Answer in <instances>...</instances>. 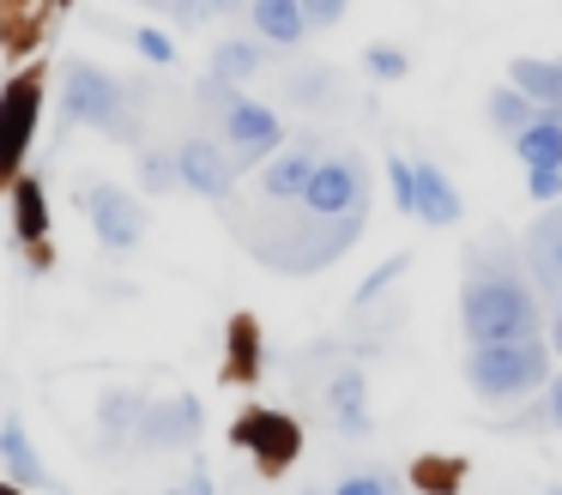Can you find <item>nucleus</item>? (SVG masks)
Instances as JSON below:
<instances>
[{"label": "nucleus", "mask_w": 562, "mask_h": 495, "mask_svg": "<svg viewBox=\"0 0 562 495\" xmlns=\"http://www.w3.org/2000/svg\"><path fill=\"white\" fill-rule=\"evenodd\" d=\"M13 217H19V236L25 241H43L49 236V212H43V188L31 176H19V188H13Z\"/></svg>", "instance_id": "22"}, {"label": "nucleus", "mask_w": 562, "mask_h": 495, "mask_svg": "<svg viewBox=\"0 0 562 495\" xmlns=\"http://www.w3.org/2000/svg\"><path fill=\"white\" fill-rule=\"evenodd\" d=\"M218 133H224V145H231V157L243 169L260 164V157H272V151H279V139H284L279 115H272L267 103H255V97H236V103L218 115Z\"/></svg>", "instance_id": "7"}, {"label": "nucleus", "mask_w": 562, "mask_h": 495, "mask_svg": "<svg viewBox=\"0 0 562 495\" xmlns=\"http://www.w3.org/2000/svg\"><path fill=\"white\" fill-rule=\"evenodd\" d=\"M544 345H550V350H557V357H562V308H557V314H550V320H544Z\"/></svg>", "instance_id": "36"}, {"label": "nucleus", "mask_w": 562, "mask_h": 495, "mask_svg": "<svg viewBox=\"0 0 562 495\" xmlns=\"http://www.w3.org/2000/svg\"><path fill=\"white\" fill-rule=\"evenodd\" d=\"M0 459L13 465V477H19V483H43V465H37V453H31L25 423H19V417H7V423H0Z\"/></svg>", "instance_id": "21"}, {"label": "nucleus", "mask_w": 562, "mask_h": 495, "mask_svg": "<svg viewBox=\"0 0 562 495\" xmlns=\"http://www.w3.org/2000/svg\"><path fill=\"white\" fill-rule=\"evenodd\" d=\"M176 24H206L212 12H218V0H170Z\"/></svg>", "instance_id": "34"}, {"label": "nucleus", "mask_w": 562, "mask_h": 495, "mask_svg": "<svg viewBox=\"0 0 562 495\" xmlns=\"http://www.w3.org/2000/svg\"><path fill=\"white\" fill-rule=\"evenodd\" d=\"M363 236V212L357 217H315L308 212V224H296L284 241H260V260H272L279 272H321V266H333L351 241Z\"/></svg>", "instance_id": "3"}, {"label": "nucleus", "mask_w": 562, "mask_h": 495, "mask_svg": "<svg viewBox=\"0 0 562 495\" xmlns=\"http://www.w3.org/2000/svg\"><path fill=\"white\" fill-rule=\"evenodd\" d=\"M139 181H146V193H170L176 181H182V176H176V157L146 151V157H139Z\"/></svg>", "instance_id": "25"}, {"label": "nucleus", "mask_w": 562, "mask_h": 495, "mask_svg": "<svg viewBox=\"0 0 562 495\" xmlns=\"http://www.w3.org/2000/svg\"><path fill=\"white\" fill-rule=\"evenodd\" d=\"M526 260H532V272L544 278L550 290L562 284V200H550L544 217L526 229Z\"/></svg>", "instance_id": "15"}, {"label": "nucleus", "mask_w": 562, "mask_h": 495, "mask_svg": "<svg viewBox=\"0 0 562 495\" xmlns=\"http://www.w3.org/2000/svg\"><path fill=\"white\" fill-rule=\"evenodd\" d=\"M333 398V423H339V435H363L369 429V381L363 369H339L327 386Z\"/></svg>", "instance_id": "16"}, {"label": "nucleus", "mask_w": 562, "mask_h": 495, "mask_svg": "<svg viewBox=\"0 0 562 495\" xmlns=\"http://www.w3.org/2000/svg\"><path fill=\"white\" fill-rule=\"evenodd\" d=\"M544 423H550V429H562V374L544 386Z\"/></svg>", "instance_id": "35"}, {"label": "nucleus", "mask_w": 562, "mask_h": 495, "mask_svg": "<svg viewBox=\"0 0 562 495\" xmlns=\"http://www.w3.org/2000/svg\"><path fill=\"white\" fill-rule=\"evenodd\" d=\"M417 483H424L429 495H453L460 490V465H453V459H424V465H417Z\"/></svg>", "instance_id": "26"}, {"label": "nucleus", "mask_w": 562, "mask_h": 495, "mask_svg": "<svg viewBox=\"0 0 562 495\" xmlns=\"http://www.w3.org/2000/svg\"><path fill=\"white\" fill-rule=\"evenodd\" d=\"M0 495H19V490H13V483H0Z\"/></svg>", "instance_id": "38"}, {"label": "nucleus", "mask_w": 562, "mask_h": 495, "mask_svg": "<svg viewBox=\"0 0 562 495\" xmlns=\"http://www.w3.org/2000/svg\"><path fill=\"white\" fill-rule=\"evenodd\" d=\"M67 121L103 127V133H115V139H127V133H134V121H127V97H122V85H115L110 72L86 67V60H74V72H67Z\"/></svg>", "instance_id": "5"}, {"label": "nucleus", "mask_w": 562, "mask_h": 495, "mask_svg": "<svg viewBox=\"0 0 562 495\" xmlns=\"http://www.w3.org/2000/svg\"><path fill=\"white\" fill-rule=\"evenodd\" d=\"M544 495H562V490H544Z\"/></svg>", "instance_id": "39"}, {"label": "nucleus", "mask_w": 562, "mask_h": 495, "mask_svg": "<svg viewBox=\"0 0 562 495\" xmlns=\"http://www.w3.org/2000/svg\"><path fill=\"white\" fill-rule=\"evenodd\" d=\"M134 43H139V55H146V60H158V67H170V60H176V43H170L164 31H139Z\"/></svg>", "instance_id": "32"}, {"label": "nucleus", "mask_w": 562, "mask_h": 495, "mask_svg": "<svg viewBox=\"0 0 562 495\" xmlns=\"http://www.w3.org/2000/svg\"><path fill=\"white\" fill-rule=\"evenodd\" d=\"M236 7H243V0H218V12H236Z\"/></svg>", "instance_id": "37"}, {"label": "nucleus", "mask_w": 562, "mask_h": 495, "mask_svg": "<svg viewBox=\"0 0 562 495\" xmlns=\"http://www.w3.org/2000/svg\"><path fill=\"white\" fill-rule=\"evenodd\" d=\"M260 60H267V48H260V43H243V36H231V43L212 48V79L243 85V79H255V72H260Z\"/></svg>", "instance_id": "19"}, {"label": "nucleus", "mask_w": 562, "mask_h": 495, "mask_svg": "<svg viewBox=\"0 0 562 495\" xmlns=\"http://www.w3.org/2000/svg\"><path fill=\"white\" fill-rule=\"evenodd\" d=\"M248 12H255V31L267 36V43H279V48H291V43L308 36L303 0H248Z\"/></svg>", "instance_id": "17"}, {"label": "nucleus", "mask_w": 562, "mask_h": 495, "mask_svg": "<svg viewBox=\"0 0 562 495\" xmlns=\"http://www.w3.org/2000/svg\"><path fill=\"white\" fill-rule=\"evenodd\" d=\"M345 7H351V0H303V12H308V24H315V31L339 24V19H345Z\"/></svg>", "instance_id": "33"}, {"label": "nucleus", "mask_w": 562, "mask_h": 495, "mask_svg": "<svg viewBox=\"0 0 562 495\" xmlns=\"http://www.w3.org/2000/svg\"><path fill=\"white\" fill-rule=\"evenodd\" d=\"M400 272H412V254H393V260H381L375 272L363 278V290H357V308H363V302H375L387 284H400Z\"/></svg>", "instance_id": "23"}, {"label": "nucleus", "mask_w": 562, "mask_h": 495, "mask_svg": "<svg viewBox=\"0 0 562 495\" xmlns=\"http://www.w3.org/2000/svg\"><path fill=\"white\" fill-rule=\"evenodd\" d=\"M176 176H182V188H194L200 200H224L231 181H236V157H231V145H218V139H182Z\"/></svg>", "instance_id": "9"}, {"label": "nucleus", "mask_w": 562, "mask_h": 495, "mask_svg": "<svg viewBox=\"0 0 562 495\" xmlns=\"http://www.w3.org/2000/svg\"><path fill=\"white\" fill-rule=\"evenodd\" d=\"M460 333L465 345H502V338H538L544 333V314H538V296L508 260H490L477 254L472 278L460 290Z\"/></svg>", "instance_id": "1"}, {"label": "nucleus", "mask_w": 562, "mask_h": 495, "mask_svg": "<svg viewBox=\"0 0 562 495\" xmlns=\"http://www.w3.org/2000/svg\"><path fill=\"white\" fill-rule=\"evenodd\" d=\"M236 447H248L267 471H284L296 459V447H303V435H296V423L279 417V410H248V417L236 423Z\"/></svg>", "instance_id": "10"}, {"label": "nucleus", "mask_w": 562, "mask_h": 495, "mask_svg": "<svg viewBox=\"0 0 562 495\" xmlns=\"http://www.w3.org/2000/svg\"><path fill=\"white\" fill-rule=\"evenodd\" d=\"M37 103H43L37 72H19V79L0 91V176H19V164H25L31 127H37Z\"/></svg>", "instance_id": "6"}, {"label": "nucleus", "mask_w": 562, "mask_h": 495, "mask_svg": "<svg viewBox=\"0 0 562 495\" xmlns=\"http://www.w3.org/2000/svg\"><path fill=\"white\" fill-rule=\"evenodd\" d=\"M526 193H532L538 205H550L562 193V169H532V176H526Z\"/></svg>", "instance_id": "31"}, {"label": "nucleus", "mask_w": 562, "mask_h": 495, "mask_svg": "<svg viewBox=\"0 0 562 495\" xmlns=\"http://www.w3.org/2000/svg\"><path fill=\"white\" fill-rule=\"evenodd\" d=\"M327 79H333L327 67H308V72H296V79H291V97H296V103H321V97L333 91Z\"/></svg>", "instance_id": "30"}, {"label": "nucleus", "mask_w": 562, "mask_h": 495, "mask_svg": "<svg viewBox=\"0 0 562 495\" xmlns=\"http://www.w3.org/2000/svg\"><path fill=\"white\" fill-rule=\"evenodd\" d=\"M91 229H98L103 248H134L139 236H146V212H139L134 193L122 188H91Z\"/></svg>", "instance_id": "11"}, {"label": "nucleus", "mask_w": 562, "mask_h": 495, "mask_svg": "<svg viewBox=\"0 0 562 495\" xmlns=\"http://www.w3.org/2000/svg\"><path fill=\"white\" fill-rule=\"evenodd\" d=\"M550 381V345L544 338H502V345H472L465 350V386L490 405L526 398L532 386Z\"/></svg>", "instance_id": "2"}, {"label": "nucleus", "mask_w": 562, "mask_h": 495, "mask_svg": "<svg viewBox=\"0 0 562 495\" xmlns=\"http://www.w3.org/2000/svg\"><path fill=\"white\" fill-rule=\"evenodd\" d=\"M400 212H412L417 224H429V229H453L465 217V200L436 164H412V193L400 200Z\"/></svg>", "instance_id": "8"}, {"label": "nucleus", "mask_w": 562, "mask_h": 495, "mask_svg": "<svg viewBox=\"0 0 562 495\" xmlns=\"http://www.w3.org/2000/svg\"><path fill=\"white\" fill-rule=\"evenodd\" d=\"M508 85H520L538 109H562V60L520 55V60H508Z\"/></svg>", "instance_id": "18"}, {"label": "nucleus", "mask_w": 562, "mask_h": 495, "mask_svg": "<svg viewBox=\"0 0 562 495\" xmlns=\"http://www.w3.org/2000/svg\"><path fill=\"white\" fill-rule=\"evenodd\" d=\"M514 151H520L526 169H562V109H538L514 133Z\"/></svg>", "instance_id": "14"}, {"label": "nucleus", "mask_w": 562, "mask_h": 495, "mask_svg": "<svg viewBox=\"0 0 562 495\" xmlns=\"http://www.w3.org/2000/svg\"><path fill=\"white\" fill-rule=\"evenodd\" d=\"M200 435V405L194 398H170V405H146L139 410V441L146 447H176Z\"/></svg>", "instance_id": "13"}, {"label": "nucleus", "mask_w": 562, "mask_h": 495, "mask_svg": "<svg viewBox=\"0 0 562 495\" xmlns=\"http://www.w3.org/2000/svg\"><path fill=\"white\" fill-rule=\"evenodd\" d=\"M231 374H236V381L255 374V320H248V314L231 326Z\"/></svg>", "instance_id": "24"}, {"label": "nucleus", "mask_w": 562, "mask_h": 495, "mask_svg": "<svg viewBox=\"0 0 562 495\" xmlns=\"http://www.w3.org/2000/svg\"><path fill=\"white\" fill-rule=\"evenodd\" d=\"M333 495H400V483H393L387 471H351V477H339Z\"/></svg>", "instance_id": "27"}, {"label": "nucleus", "mask_w": 562, "mask_h": 495, "mask_svg": "<svg viewBox=\"0 0 562 495\" xmlns=\"http://www.w3.org/2000/svg\"><path fill=\"white\" fill-rule=\"evenodd\" d=\"M315 164H321V157H315V145H308V139H296L291 151H272L267 157V176H260V193H267V200H303Z\"/></svg>", "instance_id": "12"}, {"label": "nucleus", "mask_w": 562, "mask_h": 495, "mask_svg": "<svg viewBox=\"0 0 562 495\" xmlns=\"http://www.w3.org/2000/svg\"><path fill=\"white\" fill-rule=\"evenodd\" d=\"M303 205L315 217H369V176H363V157L339 151V157H321L315 176L303 188Z\"/></svg>", "instance_id": "4"}, {"label": "nucleus", "mask_w": 562, "mask_h": 495, "mask_svg": "<svg viewBox=\"0 0 562 495\" xmlns=\"http://www.w3.org/2000/svg\"><path fill=\"white\" fill-rule=\"evenodd\" d=\"M363 67L375 72V79H405V72H412V60H405L400 48L375 43V48H363Z\"/></svg>", "instance_id": "28"}, {"label": "nucleus", "mask_w": 562, "mask_h": 495, "mask_svg": "<svg viewBox=\"0 0 562 495\" xmlns=\"http://www.w3.org/2000/svg\"><path fill=\"white\" fill-rule=\"evenodd\" d=\"M134 410H146L134 393H110L103 398V435H122L127 423H134Z\"/></svg>", "instance_id": "29"}, {"label": "nucleus", "mask_w": 562, "mask_h": 495, "mask_svg": "<svg viewBox=\"0 0 562 495\" xmlns=\"http://www.w3.org/2000/svg\"><path fill=\"white\" fill-rule=\"evenodd\" d=\"M484 115H490V127H496V133H520L526 121L538 115V103L520 91V85H496V91H490V103H484Z\"/></svg>", "instance_id": "20"}]
</instances>
